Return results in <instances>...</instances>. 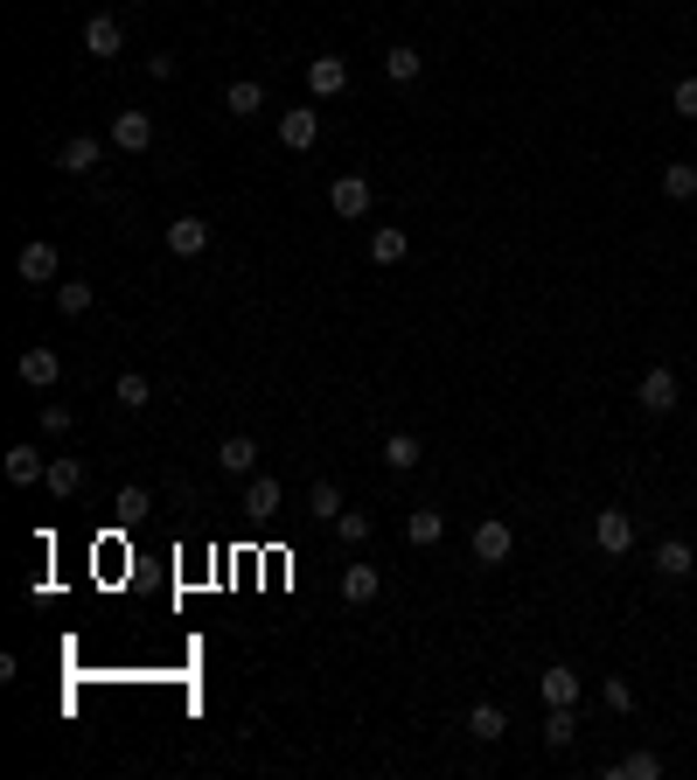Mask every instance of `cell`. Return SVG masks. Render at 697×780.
Wrapping results in <instances>:
<instances>
[{
  "mask_svg": "<svg viewBox=\"0 0 697 780\" xmlns=\"http://www.w3.org/2000/svg\"><path fill=\"white\" fill-rule=\"evenodd\" d=\"M600 780H663V753L635 746L628 759H614V767H600Z\"/></svg>",
  "mask_w": 697,
  "mask_h": 780,
  "instance_id": "12",
  "label": "cell"
},
{
  "mask_svg": "<svg viewBox=\"0 0 697 780\" xmlns=\"http://www.w3.org/2000/svg\"><path fill=\"white\" fill-rule=\"evenodd\" d=\"M223 112H231V119H258V112H266V84L237 78L231 91H223Z\"/></svg>",
  "mask_w": 697,
  "mask_h": 780,
  "instance_id": "18",
  "label": "cell"
},
{
  "mask_svg": "<svg viewBox=\"0 0 697 780\" xmlns=\"http://www.w3.org/2000/svg\"><path fill=\"white\" fill-rule=\"evenodd\" d=\"M307 516H314V523H335V516H342V488H335V481H314Z\"/></svg>",
  "mask_w": 697,
  "mask_h": 780,
  "instance_id": "31",
  "label": "cell"
},
{
  "mask_svg": "<svg viewBox=\"0 0 697 780\" xmlns=\"http://www.w3.org/2000/svg\"><path fill=\"white\" fill-rule=\"evenodd\" d=\"M663 196H670V202H690V196H697V161H670V167H663Z\"/></svg>",
  "mask_w": 697,
  "mask_h": 780,
  "instance_id": "29",
  "label": "cell"
},
{
  "mask_svg": "<svg viewBox=\"0 0 697 780\" xmlns=\"http://www.w3.org/2000/svg\"><path fill=\"white\" fill-rule=\"evenodd\" d=\"M244 509H252V516H279V509H287V488L272 481V474H252V481H244V494H237Z\"/></svg>",
  "mask_w": 697,
  "mask_h": 780,
  "instance_id": "11",
  "label": "cell"
},
{
  "mask_svg": "<svg viewBox=\"0 0 697 780\" xmlns=\"http://www.w3.org/2000/svg\"><path fill=\"white\" fill-rule=\"evenodd\" d=\"M70 426H78V418H70V405H43V432H49V440H63Z\"/></svg>",
  "mask_w": 697,
  "mask_h": 780,
  "instance_id": "34",
  "label": "cell"
},
{
  "mask_svg": "<svg viewBox=\"0 0 697 780\" xmlns=\"http://www.w3.org/2000/svg\"><path fill=\"white\" fill-rule=\"evenodd\" d=\"M405 537H411V544H440V537H446V516H440V509H411V516H405Z\"/></svg>",
  "mask_w": 697,
  "mask_h": 780,
  "instance_id": "30",
  "label": "cell"
},
{
  "mask_svg": "<svg viewBox=\"0 0 697 780\" xmlns=\"http://www.w3.org/2000/svg\"><path fill=\"white\" fill-rule=\"evenodd\" d=\"M14 370H22L28 391H56V384H63V356H56V349H22Z\"/></svg>",
  "mask_w": 697,
  "mask_h": 780,
  "instance_id": "6",
  "label": "cell"
},
{
  "mask_svg": "<svg viewBox=\"0 0 697 780\" xmlns=\"http://www.w3.org/2000/svg\"><path fill=\"white\" fill-rule=\"evenodd\" d=\"M670 105H676V119H697V78H684L670 91Z\"/></svg>",
  "mask_w": 697,
  "mask_h": 780,
  "instance_id": "35",
  "label": "cell"
},
{
  "mask_svg": "<svg viewBox=\"0 0 697 780\" xmlns=\"http://www.w3.org/2000/svg\"><path fill=\"white\" fill-rule=\"evenodd\" d=\"M49 474V461H43V446H8V481H43Z\"/></svg>",
  "mask_w": 697,
  "mask_h": 780,
  "instance_id": "23",
  "label": "cell"
},
{
  "mask_svg": "<svg viewBox=\"0 0 697 780\" xmlns=\"http://www.w3.org/2000/svg\"><path fill=\"white\" fill-rule=\"evenodd\" d=\"M56 167H63V175H98V140H91V132H70Z\"/></svg>",
  "mask_w": 697,
  "mask_h": 780,
  "instance_id": "14",
  "label": "cell"
},
{
  "mask_svg": "<svg viewBox=\"0 0 697 780\" xmlns=\"http://www.w3.org/2000/svg\"><path fill=\"white\" fill-rule=\"evenodd\" d=\"M217 467H223V474H252V467H258V440H244V432H231V440L217 446Z\"/></svg>",
  "mask_w": 697,
  "mask_h": 780,
  "instance_id": "21",
  "label": "cell"
},
{
  "mask_svg": "<svg viewBox=\"0 0 697 780\" xmlns=\"http://www.w3.org/2000/svg\"><path fill=\"white\" fill-rule=\"evenodd\" d=\"M593 544L607 550V558H628V550H635V516H628V509H600V516H593Z\"/></svg>",
  "mask_w": 697,
  "mask_h": 780,
  "instance_id": "1",
  "label": "cell"
},
{
  "mask_svg": "<svg viewBox=\"0 0 697 780\" xmlns=\"http://www.w3.org/2000/svg\"><path fill=\"white\" fill-rule=\"evenodd\" d=\"M112 397H119L126 411H147V405H154V384H147L140 370H119V384H112Z\"/></svg>",
  "mask_w": 697,
  "mask_h": 780,
  "instance_id": "28",
  "label": "cell"
},
{
  "mask_svg": "<svg viewBox=\"0 0 697 780\" xmlns=\"http://www.w3.org/2000/svg\"><path fill=\"white\" fill-rule=\"evenodd\" d=\"M56 307H63L70 321H78V314H91V307H98V287H91V279H63V287H56Z\"/></svg>",
  "mask_w": 697,
  "mask_h": 780,
  "instance_id": "25",
  "label": "cell"
},
{
  "mask_svg": "<svg viewBox=\"0 0 697 780\" xmlns=\"http://www.w3.org/2000/svg\"><path fill=\"white\" fill-rule=\"evenodd\" d=\"M405 252H411V237L398 223H376L370 231V265H405Z\"/></svg>",
  "mask_w": 697,
  "mask_h": 780,
  "instance_id": "16",
  "label": "cell"
},
{
  "mask_svg": "<svg viewBox=\"0 0 697 780\" xmlns=\"http://www.w3.org/2000/svg\"><path fill=\"white\" fill-rule=\"evenodd\" d=\"M600 703L628 718V711H635V690H628V683H620V676H607V683H600Z\"/></svg>",
  "mask_w": 697,
  "mask_h": 780,
  "instance_id": "33",
  "label": "cell"
},
{
  "mask_svg": "<svg viewBox=\"0 0 697 780\" xmlns=\"http://www.w3.org/2000/svg\"><path fill=\"white\" fill-rule=\"evenodd\" d=\"M655 572H663V579H690L697 572V550L684 537H663V544H655Z\"/></svg>",
  "mask_w": 697,
  "mask_h": 780,
  "instance_id": "15",
  "label": "cell"
},
{
  "mask_svg": "<svg viewBox=\"0 0 697 780\" xmlns=\"http://www.w3.org/2000/svg\"><path fill=\"white\" fill-rule=\"evenodd\" d=\"M635 405H642V411H670V405H676V376H670L663 363H655V370L642 376V384H635Z\"/></svg>",
  "mask_w": 697,
  "mask_h": 780,
  "instance_id": "13",
  "label": "cell"
},
{
  "mask_svg": "<svg viewBox=\"0 0 697 780\" xmlns=\"http://www.w3.org/2000/svg\"><path fill=\"white\" fill-rule=\"evenodd\" d=\"M370 202H376V196H370V182H363V175H342V182L328 188V209H335V217H349V223H356V217H370Z\"/></svg>",
  "mask_w": 697,
  "mask_h": 780,
  "instance_id": "7",
  "label": "cell"
},
{
  "mask_svg": "<svg viewBox=\"0 0 697 780\" xmlns=\"http://www.w3.org/2000/svg\"><path fill=\"white\" fill-rule=\"evenodd\" d=\"M167 252H175V258H202V252H210V223H202V217H175V223H167Z\"/></svg>",
  "mask_w": 697,
  "mask_h": 780,
  "instance_id": "9",
  "label": "cell"
},
{
  "mask_svg": "<svg viewBox=\"0 0 697 780\" xmlns=\"http://www.w3.org/2000/svg\"><path fill=\"white\" fill-rule=\"evenodd\" d=\"M376 585H384V572H376V564H363V558H356L349 572H342V599H349V606H370V599H376Z\"/></svg>",
  "mask_w": 697,
  "mask_h": 780,
  "instance_id": "17",
  "label": "cell"
},
{
  "mask_svg": "<svg viewBox=\"0 0 697 780\" xmlns=\"http://www.w3.org/2000/svg\"><path fill=\"white\" fill-rule=\"evenodd\" d=\"M56 265H63V258H56V244H49V237H35V244H22L14 272H22V287H49V279H56Z\"/></svg>",
  "mask_w": 697,
  "mask_h": 780,
  "instance_id": "3",
  "label": "cell"
},
{
  "mask_svg": "<svg viewBox=\"0 0 697 780\" xmlns=\"http://www.w3.org/2000/svg\"><path fill=\"white\" fill-rule=\"evenodd\" d=\"M279 140H287L293 154H307V147L322 140V112H314V105H293V112H279Z\"/></svg>",
  "mask_w": 697,
  "mask_h": 780,
  "instance_id": "5",
  "label": "cell"
},
{
  "mask_svg": "<svg viewBox=\"0 0 697 780\" xmlns=\"http://www.w3.org/2000/svg\"><path fill=\"white\" fill-rule=\"evenodd\" d=\"M84 49L98 56V63H105V56H119V49H126V28H119V14H91V22H84Z\"/></svg>",
  "mask_w": 697,
  "mask_h": 780,
  "instance_id": "10",
  "label": "cell"
},
{
  "mask_svg": "<svg viewBox=\"0 0 697 780\" xmlns=\"http://www.w3.org/2000/svg\"><path fill=\"white\" fill-rule=\"evenodd\" d=\"M467 732H475L481 746H496V738L510 732V718H502V703H475V711H467Z\"/></svg>",
  "mask_w": 697,
  "mask_h": 780,
  "instance_id": "24",
  "label": "cell"
},
{
  "mask_svg": "<svg viewBox=\"0 0 697 780\" xmlns=\"http://www.w3.org/2000/svg\"><path fill=\"white\" fill-rule=\"evenodd\" d=\"M537 697L544 703H579V670H544L537 676Z\"/></svg>",
  "mask_w": 697,
  "mask_h": 780,
  "instance_id": "26",
  "label": "cell"
},
{
  "mask_svg": "<svg viewBox=\"0 0 697 780\" xmlns=\"http://www.w3.org/2000/svg\"><path fill=\"white\" fill-rule=\"evenodd\" d=\"M307 91H314V98H342V91H349V63H342V56H314V63H307Z\"/></svg>",
  "mask_w": 697,
  "mask_h": 780,
  "instance_id": "8",
  "label": "cell"
},
{
  "mask_svg": "<svg viewBox=\"0 0 697 780\" xmlns=\"http://www.w3.org/2000/svg\"><path fill=\"white\" fill-rule=\"evenodd\" d=\"M43 488L56 494V502H70V494L84 488V461H70V453H63V461H49V474H43Z\"/></svg>",
  "mask_w": 697,
  "mask_h": 780,
  "instance_id": "20",
  "label": "cell"
},
{
  "mask_svg": "<svg viewBox=\"0 0 697 780\" xmlns=\"http://www.w3.org/2000/svg\"><path fill=\"white\" fill-rule=\"evenodd\" d=\"M510 550H516V529L502 523V516H488V523H475V564H510Z\"/></svg>",
  "mask_w": 697,
  "mask_h": 780,
  "instance_id": "2",
  "label": "cell"
},
{
  "mask_svg": "<svg viewBox=\"0 0 697 780\" xmlns=\"http://www.w3.org/2000/svg\"><path fill=\"white\" fill-rule=\"evenodd\" d=\"M335 537H342L349 550H356V544H370V516H363V509H342V516H335Z\"/></svg>",
  "mask_w": 697,
  "mask_h": 780,
  "instance_id": "32",
  "label": "cell"
},
{
  "mask_svg": "<svg viewBox=\"0 0 697 780\" xmlns=\"http://www.w3.org/2000/svg\"><path fill=\"white\" fill-rule=\"evenodd\" d=\"M419 461H426V440H419V432H391V440H384V467L411 474Z\"/></svg>",
  "mask_w": 697,
  "mask_h": 780,
  "instance_id": "19",
  "label": "cell"
},
{
  "mask_svg": "<svg viewBox=\"0 0 697 780\" xmlns=\"http://www.w3.org/2000/svg\"><path fill=\"white\" fill-rule=\"evenodd\" d=\"M119 509H126V516H140V509H147V488L126 481V488H119Z\"/></svg>",
  "mask_w": 697,
  "mask_h": 780,
  "instance_id": "36",
  "label": "cell"
},
{
  "mask_svg": "<svg viewBox=\"0 0 697 780\" xmlns=\"http://www.w3.org/2000/svg\"><path fill=\"white\" fill-rule=\"evenodd\" d=\"M112 147H119V154H147V147H154V112H119V119H112Z\"/></svg>",
  "mask_w": 697,
  "mask_h": 780,
  "instance_id": "4",
  "label": "cell"
},
{
  "mask_svg": "<svg viewBox=\"0 0 697 780\" xmlns=\"http://www.w3.org/2000/svg\"><path fill=\"white\" fill-rule=\"evenodd\" d=\"M572 738H579V711H572V703H551V718H544V746L565 753Z\"/></svg>",
  "mask_w": 697,
  "mask_h": 780,
  "instance_id": "22",
  "label": "cell"
},
{
  "mask_svg": "<svg viewBox=\"0 0 697 780\" xmlns=\"http://www.w3.org/2000/svg\"><path fill=\"white\" fill-rule=\"evenodd\" d=\"M419 70H426V56L411 49V43H398V49H384V78H391V84H411V78H419Z\"/></svg>",
  "mask_w": 697,
  "mask_h": 780,
  "instance_id": "27",
  "label": "cell"
}]
</instances>
